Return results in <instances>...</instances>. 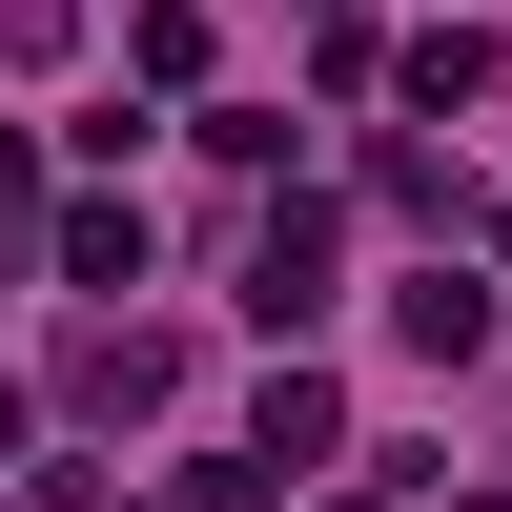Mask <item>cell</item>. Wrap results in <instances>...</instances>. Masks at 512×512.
Segmentation results:
<instances>
[{
    "mask_svg": "<svg viewBox=\"0 0 512 512\" xmlns=\"http://www.w3.org/2000/svg\"><path fill=\"white\" fill-rule=\"evenodd\" d=\"M41 246H62V287H144V205H62Z\"/></svg>",
    "mask_w": 512,
    "mask_h": 512,
    "instance_id": "5",
    "label": "cell"
},
{
    "mask_svg": "<svg viewBox=\"0 0 512 512\" xmlns=\"http://www.w3.org/2000/svg\"><path fill=\"white\" fill-rule=\"evenodd\" d=\"M62 410H82V431H123V410H164V328H82Z\"/></svg>",
    "mask_w": 512,
    "mask_h": 512,
    "instance_id": "3",
    "label": "cell"
},
{
    "mask_svg": "<svg viewBox=\"0 0 512 512\" xmlns=\"http://www.w3.org/2000/svg\"><path fill=\"white\" fill-rule=\"evenodd\" d=\"M472 512H512V492H472Z\"/></svg>",
    "mask_w": 512,
    "mask_h": 512,
    "instance_id": "7",
    "label": "cell"
},
{
    "mask_svg": "<svg viewBox=\"0 0 512 512\" xmlns=\"http://www.w3.org/2000/svg\"><path fill=\"white\" fill-rule=\"evenodd\" d=\"M246 451H287V472H328V451H349V410H328V369H267V410H246Z\"/></svg>",
    "mask_w": 512,
    "mask_h": 512,
    "instance_id": "4",
    "label": "cell"
},
{
    "mask_svg": "<svg viewBox=\"0 0 512 512\" xmlns=\"http://www.w3.org/2000/svg\"><path fill=\"white\" fill-rule=\"evenodd\" d=\"M328 267H349L328 205H267V226H246V308H267V328H328Z\"/></svg>",
    "mask_w": 512,
    "mask_h": 512,
    "instance_id": "1",
    "label": "cell"
},
{
    "mask_svg": "<svg viewBox=\"0 0 512 512\" xmlns=\"http://www.w3.org/2000/svg\"><path fill=\"white\" fill-rule=\"evenodd\" d=\"M390 328H410V349H431V369H472V349H492V287H451V267H431V287H410Z\"/></svg>",
    "mask_w": 512,
    "mask_h": 512,
    "instance_id": "6",
    "label": "cell"
},
{
    "mask_svg": "<svg viewBox=\"0 0 512 512\" xmlns=\"http://www.w3.org/2000/svg\"><path fill=\"white\" fill-rule=\"evenodd\" d=\"M390 82H410L431 123H472L492 82H512V41H492V21H410V41H390Z\"/></svg>",
    "mask_w": 512,
    "mask_h": 512,
    "instance_id": "2",
    "label": "cell"
}]
</instances>
